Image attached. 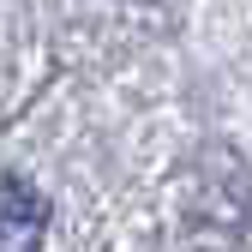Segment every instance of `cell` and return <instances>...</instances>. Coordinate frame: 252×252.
Segmentation results:
<instances>
[{"mask_svg": "<svg viewBox=\"0 0 252 252\" xmlns=\"http://www.w3.org/2000/svg\"><path fill=\"white\" fill-rule=\"evenodd\" d=\"M48 198L24 180H0V252H42Z\"/></svg>", "mask_w": 252, "mask_h": 252, "instance_id": "cell-1", "label": "cell"}]
</instances>
